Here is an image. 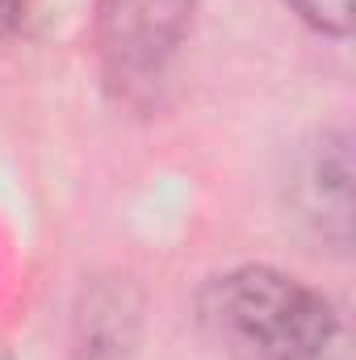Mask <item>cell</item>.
<instances>
[{
	"label": "cell",
	"mask_w": 356,
	"mask_h": 360,
	"mask_svg": "<svg viewBox=\"0 0 356 360\" xmlns=\"http://www.w3.org/2000/svg\"><path fill=\"white\" fill-rule=\"evenodd\" d=\"M197 319L231 360H319L336 335L327 297L276 269L214 276L201 289Z\"/></svg>",
	"instance_id": "obj_1"
},
{
	"label": "cell",
	"mask_w": 356,
	"mask_h": 360,
	"mask_svg": "<svg viewBox=\"0 0 356 360\" xmlns=\"http://www.w3.org/2000/svg\"><path fill=\"white\" fill-rule=\"evenodd\" d=\"M189 30V0H109L101 17V55L113 84L147 92Z\"/></svg>",
	"instance_id": "obj_2"
},
{
	"label": "cell",
	"mask_w": 356,
	"mask_h": 360,
	"mask_svg": "<svg viewBox=\"0 0 356 360\" xmlns=\"http://www.w3.org/2000/svg\"><path fill=\"white\" fill-rule=\"evenodd\" d=\"M314 30L344 38L352 30V0H289Z\"/></svg>",
	"instance_id": "obj_3"
},
{
	"label": "cell",
	"mask_w": 356,
	"mask_h": 360,
	"mask_svg": "<svg viewBox=\"0 0 356 360\" xmlns=\"http://www.w3.org/2000/svg\"><path fill=\"white\" fill-rule=\"evenodd\" d=\"M17 13H21V0H0V34L17 25Z\"/></svg>",
	"instance_id": "obj_4"
}]
</instances>
